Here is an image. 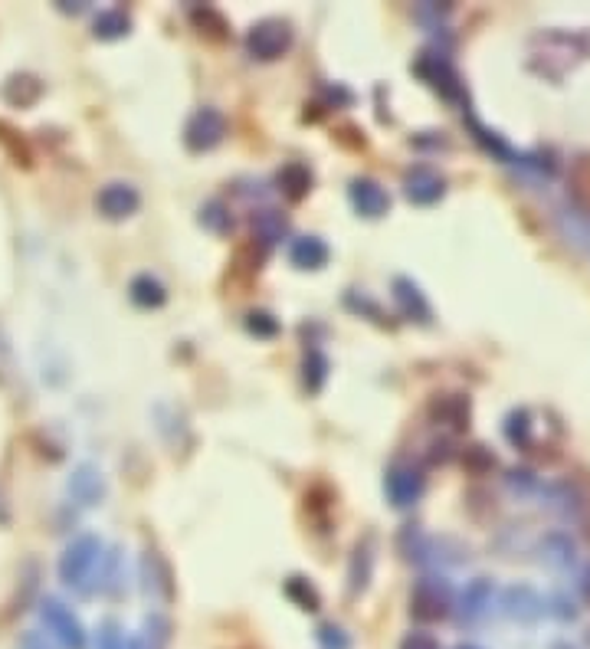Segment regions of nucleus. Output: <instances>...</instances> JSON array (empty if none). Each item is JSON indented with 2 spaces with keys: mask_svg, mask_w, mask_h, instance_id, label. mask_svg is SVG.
I'll list each match as a JSON object with an SVG mask.
<instances>
[{
  "mask_svg": "<svg viewBox=\"0 0 590 649\" xmlns=\"http://www.w3.org/2000/svg\"><path fill=\"white\" fill-rule=\"evenodd\" d=\"M541 551H545V561L554 564V568H574L577 564V548H574V541L568 535H561V531H554V535L545 538V545H541Z\"/></svg>",
  "mask_w": 590,
  "mask_h": 649,
  "instance_id": "nucleus-22",
  "label": "nucleus"
},
{
  "mask_svg": "<svg viewBox=\"0 0 590 649\" xmlns=\"http://www.w3.org/2000/svg\"><path fill=\"white\" fill-rule=\"evenodd\" d=\"M351 204L361 217H384L387 207H391V197L371 177H358V181H351Z\"/></svg>",
  "mask_w": 590,
  "mask_h": 649,
  "instance_id": "nucleus-10",
  "label": "nucleus"
},
{
  "mask_svg": "<svg viewBox=\"0 0 590 649\" xmlns=\"http://www.w3.org/2000/svg\"><path fill=\"white\" fill-rule=\"evenodd\" d=\"M138 204H141V197L132 184H109V187H102L96 197V207L102 210V217H109V220L132 217Z\"/></svg>",
  "mask_w": 590,
  "mask_h": 649,
  "instance_id": "nucleus-9",
  "label": "nucleus"
},
{
  "mask_svg": "<svg viewBox=\"0 0 590 649\" xmlns=\"http://www.w3.org/2000/svg\"><path fill=\"white\" fill-rule=\"evenodd\" d=\"M453 610V590L443 577H423L417 587L410 590V613L423 623L450 617Z\"/></svg>",
  "mask_w": 590,
  "mask_h": 649,
  "instance_id": "nucleus-3",
  "label": "nucleus"
},
{
  "mask_svg": "<svg viewBox=\"0 0 590 649\" xmlns=\"http://www.w3.org/2000/svg\"><path fill=\"white\" fill-rule=\"evenodd\" d=\"M253 230H256V240L273 246L286 236V217L276 214V210H259V214L253 217Z\"/></svg>",
  "mask_w": 590,
  "mask_h": 649,
  "instance_id": "nucleus-23",
  "label": "nucleus"
},
{
  "mask_svg": "<svg viewBox=\"0 0 590 649\" xmlns=\"http://www.w3.org/2000/svg\"><path fill=\"white\" fill-rule=\"evenodd\" d=\"M289 259L299 269H322L328 263V246L318 240V236H299V240L292 243Z\"/></svg>",
  "mask_w": 590,
  "mask_h": 649,
  "instance_id": "nucleus-18",
  "label": "nucleus"
},
{
  "mask_svg": "<svg viewBox=\"0 0 590 649\" xmlns=\"http://www.w3.org/2000/svg\"><path fill=\"white\" fill-rule=\"evenodd\" d=\"M128 27H132V20H128L125 10H102V14L96 17V37L99 40H118V37H125Z\"/></svg>",
  "mask_w": 590,
  "mask_h": 649,
  "instance_id": "nucleus-25",
  "label": "nucleus"
},
{
  "mask_svg": "<svg viewBox=\"0 0 590 649\" xmlns=\"http://www.w3.org/2000/svg\"><path fill=\"white\" fill-rule=\"evenodd\" d=\"M371 574H374V541L364 538V541H358L354 558H351V571H348L351 594H364L368 584H371Z\"/></svg>",
  "mask_w": 590,
  "mask_h": 649,
  "instance_id": "nucleus-14",
  "label": "nucleus"
},
{
  "mask_svg": "<svg viewBox=\"0 0 590 649\" xmlns=\"http://www.w3.org/2000/svg\"><path fill=\"white\" fill-rule=\"evenodd\" d=\"M423 472L417 466H410V463H397L387 469V476H384V489H387V499H391L397 509H410V505H417L420 502V495H423Z\"/></svg>",
  "mask_w": 590,
  "mask_h": 649,
  "instance_id": "nucleus-7",
  "label": "nucleus"
},
{
  "mask_svg": "<svg viewBox=\"0 0 590 649\" xmlns=\"http://www.w3.org/2000/svg\"><path fill=\"white\" fill-rule=\"evenodd\" d=\"M302 368H305V387H309V394H318L328 381V358L318 348H312L309 354H305Z\"/></svg>",
  "mask_w": 590,
  "mask_h": 649,
  "instance_id": "nucleus-27",
  "label": "nucleus"
},
{
  "mask_svg": "<svg viewBox=\"0 0 590 649\" xmlns=\"http://www.w3.org/2000/svg\"><path fill=\"white\" fill-rule=\"evenodd\" d=\"M394 299L400 305V312H404L410 322H420V325H430V318H433V309H430V302H427V295L420 292L417 282H410L404 276H397L394 279Z\"/></svg>",
  "mask_w": 590,
  "mask_h": 649,
  "instance_id": "nucleus-12",
  "label": "nucleus"
},
{
  "mask_svg": "<svg viewBox=\"0 0 590 649\" xmlns=\"http://www.w3.org/2000/svg\"><path fill=\"white\" fill-rule=\"evenodd\" d=\"M99 561H102L99 538L96 535H82L63 551V558H59V577H63L66 587L79 590V594H92Z\"/></svg>",
  "mask_w": 590,
  "mask_h": 649,
  "instance_id": "nucleus-1",
  "label": "nucleus"
},
{
  "mask_svg": "<svg viewBox=\"0 0 590 649\" xmlns=\"http://www.w3.org/2000/svg\"><path fill=\"white\" fill-rule=\"evenodd\" d=\"M69 495H73L76 502L82 505H96L102 495H105V486L99 479V472L92 466H79L73 472V479H69Z\"/></svg>",
  "mask_w": 590,
  "mask_h": 649,
  "instance_id": "nucleus-16",
  "label": "nucleus"
},
{
  "mask_svg": "<svg viewBox=\"0 0 590 649\" xmlns=\"http://www.w3.org/2000/svg\"><path fill=\"white\" fill-rule=\"evenodd\" d=\"M40 620H43L46 633H50V640H56L59 646H66V649H86L89 636H86V630H82L79 617L63 604V600L46 597L43 604H40Z\"/></svg>",
  "mask_w": 590,
  "mask_h": 649,
  "instance_id": "nucleus-2",
  "label": "nucleus"
},
{
  "mask_svg": "<svg viewBox=\"0 0 590 649\" xmlns=\"http://www.w3.org/2000/svg\"><path fill=\"white\" fill-rule=\"evenodd\" d=\"M200 223H204L207 230H214V233H227L230 230L227 207H223L220 200H210V204H204V210H200Z\"/></svg>",
  "mask_w": 590,
  "mask_h": 649,
  "instance_id": "nucleus-30",
  "label": "nucleus"
},
{
  "mask_svg": "<svg viewBox=\"0 0 590 649\" xmlns=\"http://www.w3.org/2000/svg\"><path fill=\"white\" fill-rule=\"evenodd\" d=\"M128 292H132V302L141 305V309H161L164 299H168V292H164V286L155 279V276H135L132 279V286H128Z\"/></svg>",
  "mask_w": 590,
  "mask_h": 649,
  "instance_id": "nucleus-21",
  "label": "nucleus"
},
{
  "mask_svg": "<svg viewBox=\"0 0 590 649\" xmlns=\"http://www.w3.org/2000/svg\"><path fill=\"white\" fill-rule=\"evenodd\" d=\"M400 649H440V643H436V636L417 630V633H410L404 643H400Z\"/></svg>",
  "mask_w": 590,
  "mask_h": 649,
  "instance_id": "nucleus-35",
  "label": "nucleus"
},
{
  "mask_svg": "<svg viewBox=\"0 0 590 649\" xmlns=\"http://www.w3.org/2000/svg\"><path fill=\"white\" fill-rule=\"evenodd\" d=\"M315 643L318 649H351V636L338 627V623H322L315 630Z\"/></svg>",
  "mask_w": 590,
  "mask_h": 649,
  "instance_id": "nucleus-29",
  "label": "nucleus"
},
{
  "mask_svg": "<svg viewBox=\"0 0 590 649\" xmlns=\"http://www.w3.org/2000/svg\"><path fill=\"white\" fill-rule=\"evenodd\" d=\"M223 135H227V118H223L217 109H197L184 125V145L191 151H210L217 148Z\"/></svg>",
  "mask_w": 590,
  "mask_h": 649,
  "instance_id": "nucleus-6",
  "label": "nucleus"
},
{
  "mask_svg": "<svg viewBox=\"0 0 590 649\" xmlns=\"http://www.w3.org/2000/svg\"><path fill=\"white\" fill-rule=\"evenodd\" d=\"M286 594H289V600H295V607H302V610H318V604H322L318 590L305 581V577H289Z\"/></svg>",
  "mask_w": 590,
  "mask_h": 649,
  "instance_id": "nucleus-28",
  "label": "nucleus"
},
{
  "mask_svg": "<svg viewBox=\"0 0 590 649\" xmlns=\"http://www.w3.org/2000/svg\"><path fill=\"white\" fill-rule=\"evenodd\" d=\"M141 574H145V594L148 597H155V600L171 597V574L155 551L145 554V561H141Z\"/></svg>",
  "mask_w": 590,
  "mask_h": 649,
  "instance_id": "nucleus-17",
  "label": "nucleus"
},
{
  "mask_svg": "<svg viewBox=\"0 0 590 649\" xmlns=\"http://www.w3.org/2000/svg\"><path fill=\"white\" fill-rule=\"evenodd\" d=\"M276 184H279L282 197H289V200H302L305 194L312 191V171L305 168L302 161H289L286 168H279Z\"/></svg>",
  "mask_w": 590,
  "mask_h": 649,
  "instance_id": "nucleus-15",
  "label": "nucleus"
},
{
  "mask_svg": "<svg viewBox=\"0 0 590 649\" xmlns=\"http://www.w3.org/2000/svg\"><path fill=\"white\" fill-rule=\"evenodd\" d=\"M43 96V82L37 76H14L4 82V99L17 109H27Z\"/></svg>",
  "mask_w": 590,
  "mask_h": 649,
  "instance_id": "nucleus-20",
  "label": "nucleus"
},
{
  "mask_svg": "<svg viewBox=\"0 0 590 649\" xmlns=\"http://www.w3.org/2000/svg\"><path fill=\"white\" fill-rule=\"evenodd\" d=\"M531 433H535V423H531L528 410H512L509 420H505V440L518 450H528L531 446Z\"/></svg>",
  "mask_w": 590,
  "mask_h": 649,
  "instance_id": "nucleus-24",
  "label": "nucleus"
},
{
  "mask_svg": "<svg viewBox=\"0 0 590 649\" xmlns=\"http://www.w3.org/2000/svg\"><path fill=\"white\" fill-rule=\"evenodd\" d=\"M446 191V184H443V177L436 174L433 168H427V164H417V168H410L404 174V194L413 200V204H436V200L443 197Z\"/></svg>",
  "mask_w": 590,
  "mask_h": 649,
  "instance_id": "nucleus-8",
  "label": "nucleus"
},
{
  "mask_svg": "<svg viewBox=\"0 0 590 649\" xmlns=\"http://www.w3.org/2000/svg\"><path fill=\"white\" fill-rule=\"evenodd\" d=\"M430 410H433L443 423H450L453 430H466V427H469V397H463V394L436 397Z\"/></svg>",
  "mask_w": 590,
  "mask_h": 649,
  "instance_id": "nucleus-19",
  "label": "nucleus"
},
{
  "mask_svg": "<svg viewBox=\"0 0 590 649\" xmlns=\"http://www.w3.org/2000/svg\"><path fill=\"white\" fill-rule=\"evenodd\" d=\"M469 128H472V138L479 141L482 148L489 151V155H495V158H502V161H512V158H522V155H515V151L505 145L502 141V135H495V132H489V128H482L476 118L469 115Z\"/></svg>",
  "mask_w": 590,
  "mask_h": 649,
  "instance_id": "nucleus-26",
  "label": "nucleus"
},
{
  "mask_svg": "<svg viewBox=\"0 0 590 649\" xmlns=\"http://www.w3.org/2000/svg\"><path fill=\"white\" fill-rule=\"evenodd\" d=\"M413 73H417L420 79H427L443 99L463 102V82H459V73L443 53H420L417 63H413Z\"/></svg>",
  "mask_w": 590,
  "mask_h": 649,
  "instance_id": "nucleus-4",
  "label": "nucleus"
},
{
  "mask_svg": "<svg viewBox=\"0 0 590 649\" xmlns=\"http://www.w3.org/2000/svg\"><path fill=\"white\" fill-rule=\"evenodd\" d=\"M502 607L518 623H535V620H541V613H545V600H541L531 587L522 584V587H509V590H505Z\"/></svg>",
  "mask_w": 590,
  "mask_h": 649,
  "instance_id": "nucleus-13",
  "label": "nucleus"
},
{
  "mask_svg": "<svg viewBox=\"0 0 590 649\" xmlns=\"http://www.w3.org/2000/svg\"><path fill=\"white\" fill-rule=\"evenodd\" d=\"M459 649H479V646H459Z\"/></svg>",
  "mask_w": 590,
  "mask_h": 649,
  "instance_id": "nucleus-38",
  "label": "nucleus"
},
{
  "mask_svg": "<svg viewBox=\"0 0 590 649\" xmlns=\"http://www.w3.org/2000/svg\"><path fill=\"white\" fill-rule=\"evenodd\" d=\"M191 17H194V23L200 27V33H204V27H214V30H210V37H214V40H223V37H227V20H223L214 7L194 10Z\"/></svg>",
  "mask_w": 590,
  "mask_h": 649,
  "instance_id": "nucleus-31",
  "label": "nucleus"
},
{
  "mask_svg": "<svg viewBox=\"0 0 590 649\" xmlns=\"http://www.w3.org/2000/svg\"><path fill=\"white\" fill-rule=\"evenodd\" d=\"M17 649H56V643H53L46 633L30 630V633H23V636H20V646H17Z\"/></svg>",
  "mask_w": 590,
  "mask_h": 649,
  "instance_id": "nucleus-34",
  "label": "nucleus"
},
{
  "mask_svg": "<svg viewBox=\"0 0 590 649\" xmlns=\"http://www.w3.org/2000/svg\"><path fill=\"white\" fill-rule=\"evenodd\" d=\"M466 463L472 469H492L495 466V456L486 453V446H472V450L466 453Z\"/></svg>",
  "mask_w": 590,
  "mask_h": 649,
  "instance_id": "nucleus-36",
  "label": "nucleus"
},
{
  "mask_svg": "<svg viewBox=\"0 0 590 649\" xmlns=\"http://www.w3.org/2000/svg\"><path fill=\"white\" fill-rule=\"evenodd\" d=\"M492 597H495L492 581H486V577H476L472 584H466L463 597H459V620H463V623H479L489 613Z\"/></svg>",
  "mask_w": 590,
  "mask_h": 649,
  "instance_id": "nucleus-11",
  "label": "nucleus"
},
{
  "mask_svg": "<svg viewBox=\"0 0 590 649\" xmlns=\"http://www.w3.org/2000/svg\"><path fill=\"white\" fill-rule=\"evenodd\" d=\"M292 46V27L286 20H263L246 33V50H250L253 59H279L282 53H289Z\"/></svg>",
  "mask_w": 590,
  "mask_h": 649,
  "instance_id": "nucleus-5",
  "label": "nucleus"
},
{
  "mask_svg": "<svg viewBox=\"0 0 590 649\" xmlns=\"http://www.w3.org/2000/svg\"><path fill=\"white\" fill-rule=\"evenodd\" d=\"M509 486L518 489V492H528V489H535V476H531L528 469H515L509 476Z\"/></svg>",
  "mask_w": 590,
  "mask_h": 649,
  "instance_id": "nucleus-37",
  "label": "nucleus"
},
{
  "mask_svg": "<svg viewBox=\"0 0 590 649\" xmlns=\"http://www.w3.org/2000/svg\"><path fill=\"white\" fill-rule=\"evenodd\" d=\"M246 328H250V332L259 335V338H273L279 332V322L269 312H250V315H246Z\"/></svg>",
  "mask_w": 590,
  "mask_h": 649,
  "instance_id": "nucleus-32",
  "label": "nucleus"
},
{
  "mask_svg": "<svg viewBox=\"0 0 590 649\" xmlns=\"http://www.w3.org/2000/svg\"><path fill=\"white\" fill-rule=\"evenodd\" d=\"M99 649H128V643H125V636L118 633V627L109 620L102 627V633H99Z\"/></svg>",
  "mask_w": 590,
  "mask_h": 649,
  "instance_id": "nucleus-33",
  "label": "nucleus"
}]
</instances>
